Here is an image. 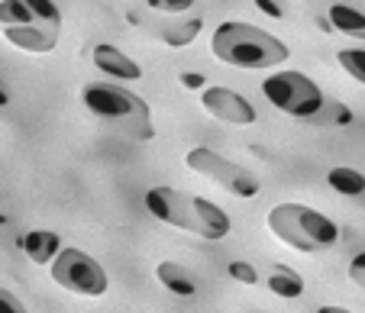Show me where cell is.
<instances>
[{
	"mask_svg": "<svg viewBox=\"0 0 365 313\" xmlns=\"http://www.w3.org/2000/svg\"><path fill=\"white\" fill-rule=\"evenodd\" d=\"M145 207L155 220L172 223L178 230H187L200 239H223L230 233V216L217 203L204 197L185 194L175 188H152L145 194Z\"/></svg>",
	"mask_w": 365,
	"mask_h": 313,
	"instance_id": "1",
	"label": "cell"
},
{
	"mask_svg": "<svg viewBox=\"0 0 365 313\" xmlns=\"http://www.w3.org/2000/svg\"><path fill=\"white\" fill-rule=\"evenodd\" d=\"M210 49L223 65H233V68H272L291 55L282 39H275L272 33L252 26V23L236 20H227L214 29Z\"/></svg>",
	"mask_w": 365,
	"mask_h": 313,
	"instance_id": "2",
	"label": "cell"
},
{
	"mask_svg": "<svg viewBox=\"0 0 365 313\" xmlns=\"http://www.w3.org/2000/svg\"><path fill=\"white\" fill-rule=\"evenodd\" d=\"M81 100L101 123H107L113 132L126 136V139L149 142L152 136H155L152 113H149V107H145V100L139 97V94L120 87V84H103V81L88 84Z\"/></svg>",
	"mask_w": 365,
	"mask_h": 313,
	"instance_id": "3",
	"label": "cell"
},
{
	"mask_svg": "<svg viewBox=\"0 0 365 313\" xmlns=\"http://www.w3.org/2000/svg\"><path fill=\"white\" fill-rule=\"evenodd\" d=\"M269 230L282 239L284 245L297 252H324L330 245H336L339 230L330 216H324L320 210L304 207V203H278L269 213Z\"/></svg>",
	"mask_w": 365,
	"mask_h": 313,
	"instance_id": "4",
	"label": "cell"
},
{
	"mask_svg": "<svg viewBox=\"0 0 365 313\" xmlns=\"http://www.w3.org/2000/svg\"><path fill=\"white\" fill-rule=\"evenodd\" d=\"M262 94L275 110L297 120H314L324 107V91L301 71H275L262 81Z\"/></svg>",
	"mask_w": 365,
	"mask_h": 313,
	"instance_id": "5",
	"label": "cell"
},
{
	"mask_svg": "<svg viewBox=\"0 0 365 313\" xmlns=\"http://www.w3.org/2000/svg\"><path fill=\"white\" fill-rule=\"evenodd\" d=\"M52 281L81 297H101L110 287V278L101 265L81 249H62L52 262Z\"/></svg>",
	"mask_w": 365,
	"mask_h": 313,
	"instance_id": "6",
	"label": "cell"
},
{
	"mask_svg": "<svg viewBox=\"0 0 365 313\" xmlns=\"http://www.w3.org/2000/svg\"><path fill=\"white\" fill-rule=\"evenodd\" d=\"M185 161H187L191 171H197V174H204V178H210V181H217L227 194H233V197H255L259 194L255 174H249L246 168L236 165V161L223 159V155L214 152V149L197 146L185 155Z\"/></svg>",
	"mask_w": 365,
	"mask_h": 313,
	"instance_id": "7",
	"label": "cell"
},
{
	"mask_svg": "<svg viewBox=\"0 0 365 313\" xmlns=\"http://www.w3.org/2000/svg\"><path fill=\"white\" fill-rule=\"evenodd\" d=\"M4 26H62V14L46 0H4L0 4Z\"/></svg>",
	"mask_w": 365,
	"mask_h": 313,
	"instance_id": "8",
	"label": "cell"
},
{
	"mask_svg": "<svg viewBox=\"0 0 365 313\" xmlns=\"http://www.w3.org/2000/svg\"><path fill=\"white\" fill-rule=\"evenodd\" d=\"M200 100H204V110L210 113V117L223 120V123H233V126L255 123V107L249 104L242 94L230 91V87H207V91L200 94Z\"/></svg>",
	"mask_w": 365,
	"mask_h": 313,
	"instance_id": "9",
	"label": "cell"
},
{
	"mask_svg": "<svg viewBox=\"0 0 365 313\" xmlns=\"http://www.w3.org/2000/svg\"><path fill=\"white\" fill-rule=\"evenodd\" d=\"M126 16H130V23L143 26V33H149L152 39H162L165 46H175V49L191 46V42L197 39V33H200V20H197V16H191L187 23H162V20L145 16L143 10H130Z\"/></svg>",
	"mask_w": 365,
	"mask_h": 313,
	"instance_id": "10",
	"label": "cell"
},
{
	"mask_svg": "<svg viewBox=\"0 0 365 313\" xmlns=\"http://www.w3.org/2000/svg\"><path fill=\"white\" fill-rule=\"evenodd\" d=\"M58 33H62V26H4V36H7L10 46L36 52V55L56 49Z\"/></svg>",
	"mask_w": 365,
	"mask_h": 313,
	"instance_id": "11",
	"label": "cell"
},
{
	"mask_svg": "<svg viewBox=\"0 0 365 313\" xmlns=\"http://www.w3.org/2000/svg\"><path fill=\"white\" fill-rule=\"evenodd\" d=\"M94 65L103 71V75L120 78V81H136V78H143V68H139L130 55H123L117 46H97Z\"/></svg>",
	"mask_w": 365,
	"mask_h": 313,
	"instance_id": "12",
	"label": "cell"
},
{
	"mask_svg": "<svg viewBox=\"0 0 365 313\" xmlns=\"http://www.w3.org/2000/svg\"><path fill=\"white\" fill-rule=\"evenodd\" d=\"M265 285H269L272 294H278L284 300H294L304 294V278L288 265H269L265 268Z\"/></svg>",
	"mask_w": 365,
	"mask_h": 313,
	"instance_id": "13",
	"label": "cell"
},
{
	"mask_svg": "<svg viewBox=\"0 0 365 313\" xmlns=\"http://www.w3.org/2000/svg\"><path fill=\"white\" fill-rule=\"evenodd\" d=\"M23 252H26L36 265H48L58 255V236L48 230L26 233V236H23Z\"/></svg>",
	"mask_w": 365,
	"mask_h": 313,
	"instance_id": "14",
	"label": "cell"
},
{
	"mask_svg": "<svg viewBox=\"0 0 365 313\" xmlns=\"http://www.w3.org/2000/svg\"><path fill=\"white\" fill-rule=\"evenodd\" d=\"M155 278H159L172 294H178V297H194V291H197L194 278L185 272V268H181V265H175V262H159Z\"/></svg>",
	"mask_w": 365,
	"mask_h": 313,
	"instance_id": "15",
	"label": "cell"
},
{
	"mask_svg": "<svg viewBox=\"0 0 365 313\" xmlns=\"http://www.w3.org/2000/svg\"><path fill=\"white\" fill-rule=\"evenodd\" d=\"M327 20H330V26L339 29V33L352 36V39H365V14H359V10L336 4V7H330Z\"/></svg>",
	"mask_w": 365,
	"mask_h": 313,
	"instance_id": "16",
	"label": "cell"
},
{
	"mask_svg": "<svg viewBox=\"0 0 365 313\" xmlns=\"http://www.w3.org/2000/svg\"><path fill=\"white\" fill-rule=\"evenodd\" d=\"M327 181L343 197H356V201L365 197V174H359L356 168H333V171L327 174Z\"/></svg>",
	"mask_w": 365,
	"mask_h": 313,
	"instance_id": "17",
	"label": "cell"
},
{
	"mask_svg": "<svg viewBox=\"0 0 365 313\" xmlns=\"http://www.w3.org/2000/svg\"><path fill=\"white\" fill-rule=\"evenodd\" d=\"M310 123H317V126H346L352 123V113L346 104H339V100H324V107H320V113Z\"/></svg>",
	"mask_w": 365,
	"mask_h": 313,
	"instance_id": "18",
	"label": "cell"
},
{
	"mask_svg": "<svg viewBox=\"0 0 365 313\" xmlns=\"http://www.w3.org/2000/svg\"><path fill=\"white\" fill-rule=\"evenodd\" d=\"M336 58L359 84H365V49H343Z\"/></svg>",
	"mask_w": 365,
	"mask_h": 313,
	"instance_id": "19",
	"label": "cell"
},
{
	"mask_svg": "<svg viewBox=\"0 0 365 313\" xmlns=\"http://www.w3.org/2000/svg\"><path fill=\"white\" fill-rule=\"evenodd\" d=\"M152 14H185L191 10V0H145Z\"/></svg>",
	"mask_w": 365,
	"mask_h": 313,
	"instance_id": "20",
	"label": "cell"
},
{
	"mask_svg": "<svg viewBox=\"0 0 365 313\" xmlns=\"http://www.w3.org/2000/svg\"><path fill=\"white\" fill-rule=\"evenodd\" d=\"M227 272H230V278L242 281V285H259V272L249 262H230Z\"/></svg>",
	"mask_w": 365,
	"mask_h": 313,
	"instance_id": "21",
	"label": "cell"
},
{
	"mask_svg": "<svg viewBox=\"0 0 365 313\" xmlns=\"http://www.w3.org/2000/svg\"><path fill=\"white\" fill-rule=\"evenodd\" d=\"M0 310L4 313H26V307L16 300L14 291H0Z\"/></svg>",
	"mask_w": 365,
	"mask_h": 313,
	"instance_id": "22",
	"label": "cell"
},
{
	"mask_svg": "<svg viewBox=\"0 0 365 313\" xmlns=\"http://www.w3.org/2000/svg\"><path fill=\"white\" fill-rule=\"evenodd\" d=\"M349 278L356 281L359 287H365V252H359V255L352 258V265H349Z\"/></svg>",
	"mask_w": 365,
	"mask_h": 313,
	"instance_id": "23",
	"label": "cell"
},
{
	"mask_svg": "<svg viewBox=\"0 0 365 313\" xmlns=\"http://www.w3.org/2000/svg\"><path fill=\"white\" fill-rule=\"evenodd\" d=\"M255 7L262 10V14L275 16V20H282V7H275V4H272V0H259V4H255Z\"/></svg>",
	"mask_w": 365,
	"mask_h": 313,
	"instance_id": "24",
	"label": "cell"
},
{
	"mask_svg": "<svg viewBox=\"0 0 365 313\" xmlns=\"http://www.w3.org/2000/svg\"><path fill=\"white\" fill-rule=\"evenodd\" d=\"M181 84H187V87H200V84H204V78L194 75V71H187V75H181Z\"/></svg>",
	"mask_w": 365,
	"mask_h": 313,
	"instance_id": "25",
	"label": "cell"
},
{
	"mask_svg": "<svg viewBox=\"0 0 365 313\" xmlns=\"http://www.w3.org/2000/svg\"><path fill=\"white\" fill-rule=\"evenodd\" d=\"M317 313H349L346 307H333V304H324V307H317Z\"/></svg>",
	"mask_w": 365,
	"mask_h": 313,
	"instance_id": "26",
	"label": "cell"
}]
</instances>
